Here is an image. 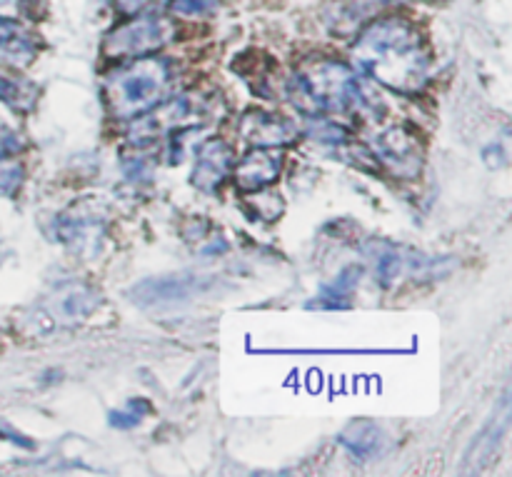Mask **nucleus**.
<instances>
[{"mask_svg":"<svg viewBox=\"0 0 512 477\" xmlns=\"http://www.w3.org/2000/svg\"><path fill=\"white\" fill-rule=\"evenodd\" d=\"M173 80V65L165 58L145 55V58L120 60L103 85L110 115L120 123L140 118L173 95Z\"/></svg>","mask_w":512,"mask_h":477,"instance_id":"nucleus-3","label":"nucleus"},{"mask_svg":"<svg viewBox=\"0 0 512 477\" xmlns=\"http://www.w3.org/2000/svg\"><path fill=\"white\" fill-rule=\"evenodd\" d=\"M408 265L413 268V260L408 258V253L388 245V248H383L380 253H375V278H378L380 285L388 288V285H393L395 280L405 273Z\"/></svg>","mask_w":512,"mask_h":477,"instance_id":"nucleus-17","label":"nucleus"},{"mask_svg":"<svg viewBox=\"0 0 512 477\" xmlns=\"http://www.w3.org/2000/svg\"><path fill=\"white\" fill-rule=\"evenodd\" d=\"M93 308V290L83 288V285H65V288L55 290L53 298L43 305V313L48 315V320H55L53 325H70L85 318Z\"/></svg>","mask_w":512,"mask_h":477,"instance_id":"nucleus-12","label":"nucleus"},{"mask_svg":"<svg viewBox=\"0 0 512 477\" xmlns=\"http://www.w3.org/2000/svg\"><path fill=\"white\" fill-rule=\"evenodd\" d=\"M23 175V165L13 163V158H3V155H0V190H3L5 195L18 193V188L23 185Z\"/></svg>","mask_w":512,"mask_h":477,"instance_id":"nucleus-20","label":"nucleus"},{"mask_svg":"<svg viewBox=\"0 0 512 477\" xmlns=\"http://www.w3.org/2000/svg\"><path fill=\"white\" fill-rule=\"evenodd\" d=\"M175 25L173 20L158 13L133 15L125 23L115 25L103 40V53L110 60H130L155 55L165 45L173 43Z\"/></svg>","mask_w":512,"mask_h":477,"instance_id":"nucleus-4","label":"nucleus"},{"mask_svg":"<svg viewBox=\"0 0 512 477\" xmlns=\"http://www.w3.org/2000/svg\"><path fill=\"white\" fill-rule=\"evenodd\" d=\"M0 55H3L8 63L18 65L28 63L35 55L33 40L28 38V33H25L15 20L3 18V15H0Z\"/></svg>","mask_w":512,"mask_h":477,"instance_id":"nucleus-14","label":"nucleus"},{"mask_svg":"<svg viewBox=\"0 0 512 477\" xmlns=\"http://www.w3.org/2000/svg\"><path fill=\"white\" fill-rule=\"evenodd\" d=\"M210 285V278H203L198 273H175L163 275L140 283L138 288L130 290V298L138 305H163V303H183L193 298L195 293L205 290Z\"/></svg>","mask_w":512,"mask_h":477,"instance_id":"nucleus-8","label":"nucleus"},{"mask_svg":"<svg viewBox=\"0 0 512 477\" xmlns=\"http://www.w3.org/2000/svg\"><path fill=\"white\" fill-rule=\"evenodd\" d=\"M253 195H258V198L253 200L255 203V210H258L260 215H263V220H268V223H273L275 218H278L280 213H283V208H270V203H273L275 198H278V195H260V193H253Z\"/></svg>","mask_w":512,"mask_h":477,"instance_id":"nucleus-24","label":"nucleus"},{"mask_svg":"<svg viewBox=\"0 0 512 477\" xmlns=\"http://www.w3.org/2000/svg\"><path fill=\"white\" fill-rule=\"evenodd\" d=\"M355 68L395 93H418L428 85L433 53L423 33L405 18L370 23L350 48Z\"/></svg>","mask_w":512,"mask_h":477,"instance_id":"nucleus-1","label":"nucleus"},{"mask_svg":"<svg viewBox=\"0 0 512 477\" xmlns=\"http://www.w3.org/2000/svg\"><path fill=\"white\" fill-rule=\"evenodd\" d=\"M168 5L180 18H203L218 8V0H170Z\"/></svg>","mask_w":512,"mask_h":477,"instance_id":"nucleus-19","label":"nucleus"},{"mask_svg":"<svg viewBox=\"0 0 512 477\" xmlns=\"http://www.w3.org/2000/svg\"><path fill=\"white\" fill-rule=\"evenodd\" d=\"M340 443L343 448L353 455L360 463H368L383 455L385 450V433L370 420H358V423L348 425L345 433L340 435Z\"/></svg>","mask_w":512,"mask_h":477,"instance_id":"nucleus-13","label":"nucleus"},{"mask_svg":"<svg viewBox=\"0 0 512 477\" xmlns=\"http://www.w3.org/2000/svg\"><path fill=\"white\" fill-rule=\"evenodd\" d=\"M308 135L320 145H328V148H343L345 143L353 140V130L348 125L338 123V120H328V118H320V115H308Z\"/></svg>","mask_w":512,"mask_h":477,"instance_id":"nucleus-15","label":"nucleus"},{"mask_svg":"<svg viewBox=\"0 0 512 477\" xmlns=\"http://www.w3.org/2000/svg\"><path fill=\"white\" fill-rule=\"evenodd\" d=\"M233 148L223 140H205L195 148V165L190 183L203 193H215L233 173Z\"/></svg>","mask_w":512,"mask_h":477,"instance_id":"nucleus-9","label":"nucleus"},{"mask_svg":"<svg viewBox=\"0 0 512 477\" xmlns=\"http://www.w3.org/2000/svg\"><path fill=\"white\" fill-rule=\"evenodd\" d=\"M508 425H510V403H508V395L500 400L498 410L490 415L488 425L480 430L478 438L473 440L470 445V453L465 458V465L468 470H483L485 465H490V460L498 455V450L503 448V440L508 435Z\"/></svg>","mask_w":512,"mask_h":477,"instance_id":"nucleus-11","label":"nucleus"},{"mask_svg":"<svg viewBox=\"0 0 512 477\" xmlns=\"http://www.w3.org/2000/svg\"><path fill=\"white\" fill-rule=\"evenodd\" d=\"M288 93L295 108L305 115L345 113L358 120H375L380 115L378 98L340 60L305 63L290 78Z\"/></svg>","mask_w":512,"mask_h":477,"instance_id":"nucleus-2","label":"nucleus"},{"mask_svg":"<svg viewBox=\"0 0 512 477\" xmlns=\"http://www.w3.org/2000/svg\"><path fill=\"white\" fill-rule=\"evenodd\" d=\"M133 150H135L133 158H123V170H125V178L140 183V180L150 178L153 168H150V160H145L143 155H138V148Z\"/></svg>","mask_w":512,"mask_h":477,"instance_id":"nucleus-23","label":"nucleus"},{"mask_svg":"<svg viewBox=\"0 0 512 477\" xmlns=\"http://www.w3.org/2000/svg\"><path fill=\"white\" fill-rule=\"evenodd\" d=\"M240 138L253 148H283L298 140V125L270 110H248L240 118Z\"/></svg>","mask_w":512,"mask_h":477,"instance_id":"nucleus-7","label":"nucleus"},{"mask_svg":"<svg viewBox=\"0 0 512 477\" xmlns=\"http://www.w3.org/2000/svg\"><path fill=\"white\" fill-rule=\"evenodd\" d=\"M105 230V213L93 203H78L55 218V238L75 253H95Z\"/></svg>","mask_w":512,"mask_h":477,"instance_id":"nucleus-6","label":"nucleus"},{"mask_svg":"<svg viewBox=\"0 0 512 477\" xmlns=\"http://www.w3.org/2000/svg\"><path fill=\"white\" fill-rule=\"evenodd\" d=\"M375 158L380 165L390 170L395 178L413 180L418 178L425 163V150L418 135L405 125H395V128L383 130L375 138Z\"/></svg>","mask_w":512,"mask_h":477,"instance_id":"nucleus-5","label":"nucleus"},{"mask_svg":"<svg viewBox=\"0 0 512 477\" xmlns=\"http://www.w3.org/2000/svg\"><path fill=\"white\" fill-rule=\"evenodd\" d=\"M285 155L280 148H253L233 168L235 185L245 193H263L273 183H278L283 173Z\"/></svg>","mask_w":512,"mask_h":477,"instance_id":"nucleus-10","label":"nucleus"},{"mask_svg":"<svg viewBox=\"0 0 512 477\" xmlns=\"http://www.w3.org/2000/svg\"><path fill=\"white\" fill-rule=\"evenodd\" d=\"M168 3H170V0H113V5L123 15L158 13L160 5H168Z\"/></svg>","mask_w":512,"mask_h":477,"instance_id":"nucleus-22","label":"nucleus"},{"mask_svg":"<svg viewBox=\"0 0 512 477\" xmlns=\"http://www.w3.org/2000/svg\"><path fill=\"white\" fill-rule=\"evenodd\" d=\"M0 103L15 110H30L35 105V88L28 80H18L0 70Z\"/></svg>","mask_w":512,"mask_h":477,"instance_id":"nucleus-18","label":"nucleus"},{"mask_svg":"<svg viewBox=\"0 0 512 477\" xmlns=\"http://www.w3.org/2000/svg\"><path fill=\"white\" fill-rule=\"evenodd\" d=\"M145 413H148L145 400H130V405L125 410L110 413V425H115V428H135Z\"/></svg>","mask_w":512,"mask_h":477,"instance_id":"nucleus-21","label":"nucleus"},{"mask_svg":"<svg viewBox=\"0 0 512 477\" xmlns=\"http://www.w3.org/2000/svg\"><path fill=\"white\" fill-rule=\"evenodd\" d=\"M358 278H360V268H345L333 283H328L323 290H320L315 303H320L323 308H348L350 295H353Z\"/></svg>","mask_w":512,"mask_h":477,"instance_id":"nucleus-16","label":"nucleus"}]
</instances>
